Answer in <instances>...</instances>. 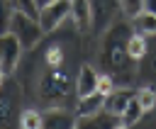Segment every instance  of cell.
<instances>
[{
	"instance_id": "obj_23",
	"label": "cell",
	"mask_w": 156,
	"mask_h": 129,
	"mask_svg": "<svg viewBox=\"0 0 156 129\" xmlns=\"http://www.w3.org/2000/svg\"><path fill=\"white\" fill-rule=\"evenodd\" d=\"M144 12L156 15V0H144Z\"/></svg>"
},
{
	"instance_id": "obj_8",
	"label": "cell",
	"mask_w": 156,
	"mask_h": 129,
	"mask_svg": "<svg viewBox=\"0 0 156 129\" xmlns=\"http://www.w3.org/2000/svg\"><path fill=\"white\" fill-rule=\"evenodd\" d=\"M136 78L156 88V34H146V51L139 58Z\"/></svg>"
},
{
	"instance_id": "obj_2",
	"label": "cell",
	"mask_w": 156,
	"mask_h": 129,
	"mask_svg": "<svg viewBox=\"0 0 156 129\" xmlns=\"http://www.w3.org/2000/svg\"><path fill=\"white\" fill-rule=\"evenodd\" d=\"M37 92L46 105H51L56 100H66L68 95H76V80H71V75L63 68V63L61 66H49L46 73L39 80Z\"/></svg>"
},
{
	"instance_id": "obj_1",
	"label": "cell",
	"mask_w": 156,
	"mask_h": 129,
	"mask_svg": "<svg viewBox=\"0 0 156 129\" xmlns=\"http://www.w3.org/2000/svg\"><path fill=\"white\" fill-rule=\"evenodd\" d=\"M132 32H134V24L122 19V17L102 32L98 61H100L102 73L112 75V80L117 85H132V80L136 78L139 61H134L129 56V49H127V41L132 37Z\"/></svg>"
},
{
	"instance_id": "obj_3",
	"label": "cell",
	"mask_w": 156,
	"mask_h": 129,
	"mask_svg": "<svg viewBox=\"0 0 156 129\" xmlns=\"http://www.w3.org/2000/svg\"><path fill=\"white\" fill-rule=\"evenodd\" d=\"M7 32H12L24 49H34V46L41 41V37H44V29H41V24H39V17H32V15L20 12V10L12 12V17H10V29H7Z\"/></svg>"
},
{
	"instance_id": "obj_4",
	"label": "cell",
	"mask_w": 156,
	"mask_h": 129,
	"mask_svg": "<svg viewBox=\"0 0 156 129\" xmlns=\"http://www.w3.org/2000/svg\"><path fill=\"white\" fill-rule=\"evenodd\" d=\"M22 88L17 80H5L0 85V127H12L20 119Z\"/></svg>"
},
{
	"instance_id": "obj_16",
	"label": "cell",
	"mask_w": 156,
	"mask_h": 129,
	"mask_svg": "<svg viewBox=\"0 0 156 129\" xmlns=\"http://www.w3.org/2000/svg\"><path fill=\"white\" fill-rule=\"evenodd\" d=\"M17 127H22V129H39V127H44V117L37 110H22L20 119H17Z\"/></svg>"
},
{
	"instance_id": "obj_15",
	"label": "cell",
	"mask_w": 156,
	"mask_h": 129,
	"mask_svg": "<svg viewBox=\"0 0 156 129\" xmlns=\"http://www.w3.org/2000/svg\"><path fill=\"white\" fill-rule=\"evenodd\" d=\"M127 49H129V56L134 61H139L144 56V51H146V34L139 32V29H134L132 37H129V41H127Z\"/></svg>"
},
{
	"instance_id": "obj_9",
	"label": "cell",
	"mask_w": 156,
	"mask_h": 129,
	"mask_svg": "<svg viewBox=\"0 0 156 129\" xmlns=\"http://www.w3.org/2000/svg\"><path fill=\"white\" fill-rule=\"evenodd\" d=\"M98 80H100V73L90 63H83L78 68V75H76V95L85 97V95L98 92Z\"/></svg>"
},
{
	"instance_id": "obj_17",
	"label": "cell",
	"mask_w": 156,
	"mask_h": 129,
	"mask_svg": "<svg viewBox=\"0 0 156 129\" xmlns=\"http://www.w3.org/2000/svg\"><path fill=\"white\" fill-rule=\"evenodd\" d=\"M132 24H134V29H139V32H144V34H156V15H151V12H139L134 19H132Z\"/></svg>"
},
{
	"instance_id": "obj_14",
	"label": "cell",
	"mask_w": 156,
	"mask_h": 129,
	"mask_svg": "<svg viewBox=\"0 0 156 129\" xmlns=\"http://www.w3.org/2000/svg\"><path fill=\"white\" fill-rule=\"evenodd\" d=\"M141 114H144V107L139 105L136 92H134V97L129 100V105H127V107H124V112L119 114V124H122V127H134V124L141 119Z\"/></svg>"
},
{
	"instance_id": "obj_13",
	"label": "cell",
	"mask_w": 156,
	"mask_h": 129,
	"mask_svg": "<svg viewBox=\"0 0 156 129\" xmlns=\"http://www.w3.org/2000/svg\"><path fill=\"white\" fill-rule=\"evenodd\" d=\"M41 117H44V127H49V129H54V127H58V129H68V127H76V114L71 117L66 110H61V107H49L46 112H41Z\"/></svg>"
},
{
	"instance_id": "obj_18",
	"label": "cell",
	"mask_w": 156,
	"mask_h": 129,
	"mask_svg": "<svg viewBox=\"0 0 156 129\" xmlns=\"http://www.w3.org/2000/svg\"><path fill=\"white\" fill-rule=\"evenodd\" d=\"M136 100H139V105L144 107V112L154 110V107H156V88L144 83V85L136 90Z\"/></svg>"
},
{
	"instance_id": "obj_5",
	"label": "cell",
	"mask_w": 156,
	"mask_h": 129,
	"mask_svg": "<svg viewBox=\"0 0 156 129\" xmlns=\"http://www.w3.org/2000/svg\"><path fill=\"white\" fill-rule=\"evenodd\" d=\"M90 2V15H93V27L90 32L102 34L107 27H112L124 12L119 0H88Z\"/></svg>"
},
{
	"instance_id": "obj_12",
	"label": "cell",
	"mask_w": 156,
	"mask_h": 129,
	"mask_svg": "<svg viewBox=\"0 0 156 129\" xmlns=\"http://www.w3.org/2000/svg\"><path fill=\"white\" fill-rule=\"evenodd\" d=\"M100 110H105V95H102V92H93V95L78 97V105H76V119L93 117V114H98Z\"/></svg>"
},
{
	"instance_id": "obj_25",
	"label": "cell",
	"mask_w": 156,
	"mask_h": 129,
	"mask_svg": "<svg viewBox=\"0 0 156 129\" xmlns=\"http://www.w3.org/2000/svg\"><path fill=\"white\" fill-rule=\"evenodd\" d=\"M37 2H39V7H41V5H44V2H49V0H37Z\"/></svg>"
},
{
	"instance_id": "obj_21",
	"label": "cell",
	"mask_w": 156,
	"mask_h": 129,
	"mask_svg": "<svg viewBox=\"0 0 156 129\" xmlns=\"http://www.w3.org/2000/svg\"><path fill=\"white\" fill-rule=\"evenodd\" d=\"M122 2V12L129 17V19H134L141 10H144V0H119Z\"/></svg>"
},
{
	"instance_id": "obj_20",
	"label": "cell",
	"mask_w": 156,
	"mask_h": 129,
	"mask_svg": "<svg viewBox=\"0 0 156 129\" xmlns=\"http://www.w3.org/2000/svg\"><path fill=\"white\" fill-rule=\"evenodd\" d=\"M12 12H15V10H12L10 0H0V34L10 29V17H12Z\"/></svg>"
},
{
	"instance_id": "obj_24",
	"label": "cell",
	"mask_w": 156,
	"mask_h": 129,
	"mask_svg": "<svg viewBox=\"0 0 156 129\" xmlns=\"http://www.w3.org/2000/svg\"><path fill=\"white\" fill-rule=\"evenodd\" d=\"M5 75H7V73H5V68H2V63H0V85L5 83Z\"/></svg>"
},
{
	"instance_id": "obj_7",
	"label": "cell",
	"mask_w": 156,
	"mask_h": 129,
	"mask_svg": "<svg viewBox=\"0 0 156 129\" xmlns=\"http://www.w3.org/2000/svg\"><path fill=\"white\" fill-rule=\"evenodd\" d=\"M22 51H24V46L20 44V39L12 32H2L0 34V63H2L5 73H15L17 71Z\"/></svg>"
},
{
	"instance_id": "obj_11",
	"label": "cell",
	"mask_w": 156,
	"mask_h": 129,
	"mask_svg": "<svg viewBox=\"0 0 156 129\" xmlns=\"http://www.w3.org/2000/svg\"><path fill=\"white\" fill-rule=\"evenodd\" d=\"M71 22L78 32H90L93 15H90V2L88 0H71Z\"/></svg>"
},
{
	"instance_id": "obj_22",
	"label": "cell",
	"mask_w": 156,
	"mask_h": 129,
	"mask_svg": "<svg viewBox=\"0 0 156 129\" xmlns=\"http://www.w3.org/2000/svg\"><path fill=\"white\" fill-rule=\"evenodd\" d=\"M115 88H117V83L112 80V75H107V73H100V80H98V92H102V95H110Z\"/></svg>"
},
{
	"instance_id": "obj_10",
	"label": "cell",
	"mask_w": 156,
	"mask_h": 129,
	"mask_svg": "<svg viewBox=\"0 0 156 129\" xmlns=\"http://www.w3.org/2000/svg\"><path fill=\"white\" fill-rule=\"evenodd\" d=\"M134 97V92L129 90V85H117L110 95H105V110L110 112V114H122L124 112V107L129 105V100Z\"/></svg>"
},
{
	"instance_id": "obj_6",
	"label": "cell",
	"mask_w": 156,
	"mask_h": 129,
	"mask_svg": "<svg viewBox=\"0 0 156 129\" xmlns=\"http://www.w3.org/2000/svg\"><path fill=\"white\" fill-rule=\"evenodd\" d=\"M68 17H71V0H49L39 7V24L44 34L56 32Z\"/></svg>"
},
{
	"instance_id": "obj_19",
	"label": "cell",
	"mask_w": 156,
	"mask_h": 129,
	"mask_svg": "<svg viewBox=\"0 0 156 129\" xmlns=\"http://www.w3.org/2000/svg\"><path fill=\"white\" fill-rule=\"evenodd\" d=\"M12 10H20V12H27L32 17H39V2L37 0H10Z\"/></svg>"
}]
</instances>
